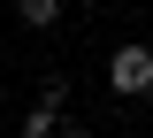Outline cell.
<instances>
[{
  "label": "cell",
  "mask_w": 153,
  "mask_h": 138,
  "mask_svg": "<svg viewBox=\"0 0 153 138\" xmlns=\"http://www.w3.org/2000/svg\"><path fill=\"white\" fill-rule=\"evenodd\" d=\"M38 107H54V115L69 107V77H61V69H54V77H38Z\"/></svg>",
  "instance_id": "3"
},
{
  "label": "cell",
  "mask_w": 153,
  "mask_h": 138,
  "mask_svg": "<svg viewBox=\"0 0 153 138\" xmlns=\"http://www.w3.org/2000/svg\"><path fill=\"white\" fill-rule=\"evenodd\" d=\"M107 92L115 100H146L153 92V46H115V54H107Z\"/></svg>",
  "instance_id": "1"
},
{
  "label": "cell",
  "mask_w": 153,
  "mask_h": 138,
  "mask_svg": "<svg viewBox=\"0 0 153 138\" xmlns=\"http://www.w3.org/2000/svg\"><path fill=\"white\" fill-rule=\"evenodd\" d=\"M23 138H61V115L54 107H31V115H23Z\"/></svg>",
  "instance_id": "4"
},
{
  "label": "cell",
  "mask_w": 153,
  "mask_h": 138,
  "mask_svg": "<svg viewBox=\"0 0 153 138\" xmlns=\"http://www.w3.org/2000/svg\"><path fill=\"white\" fill-rule=\"evenodd\" d=\"M16 16L31 23V31H54L61 23V0H16Z\"/></svg>",
  "instance_id": "2"
},
{
  "label": "cell",
  "mask_w": 153,
  "mask_h": 138,
  "mask_svg": "<svg viewBox=\"0 0 153 138\" xmlns=\"http://www.w3.org/2000/svg\"><path fill=\"white\" fill-rule=\"evenodd\" d=\"M61 138H92V131H84V123H76V115H61Z\"/></svg>",
  "instance_id": "5"
}]
</instances>
